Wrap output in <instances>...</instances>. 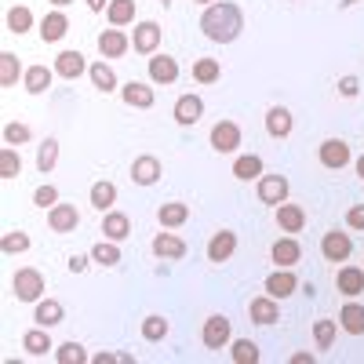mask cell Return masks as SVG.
<instances>
[{
  "label": "cell",
  "instance_id": "cell-35",
  "mask_svg": "<svg viewBox=\"0 0 364 364\" xmlns=\"http://www.w3.org/2000/svg\"><path fill=\"white\" fill-rule=\"evenodd\" d=\"M339 328L346 336H364V306L360 302H346L343 314H339Z\"/></svg>",
  "mask_w": 364,
  "mask_h": 364
},
{
  "label": "cell",
  "instance_id": "cell-30",
  "mask_svg": "<svg viewBox=\"0 0 364 364\" xmlns=\"http://www.w3.org/2000/svg\"><path fill=\"white\" fill-rule=\"evenodd\" d=\"M135 15H139V4H135V0H109V8H106V18H109V26H117V29L132 26Z\"/></svg>",
  "mask_w": 364,
  "mask_h": 364
},
{
  "label": "cell",
  "instance_id": "cell-22",
  "mask_svg": "<svg viewBox=\"0 0 364 364\" xmlns=\"http://www.w3.org/2000/svg\"><path fill=\"white\" fill-rule=\"evenodd\" d=\"M149 80L154 84H175L178 80V58L171 55H149Z\"/></svg>",
  "mask_w": 364,
  "mask_h": 364
},
{
  "label": "cell",
  "instance_id": "cell-37",
  "mask_svg": "<svg viewBox=\"0 0 364 364\" xmlns=\"http://www.w3.org/2000/svg\"><path fill=\"white\" fill-rule=\"evenodd\" d=\"M117 204V186L109 178H99L95 186H91V208H99V211H109Z\"/></svg>",
  "mask_w": 364,
  "mask_h": 364
},
{
  "label": "cell",
  "instance_id": "cell-15",
  "mask_svg": "<svg viewBox=\"0 0 364 364\" xmlns=\"http://www.w3.org/2000/svg\"><path fill=\"white\" fill-rule=\"evenodd\" d=\"M120 99H124V106H132V109H154V102H157L154 87L142 84V80H128V84H120Z\"/></svg>",
  "mask_w": 364,
  "mask_h": 364
},
{
  "label": "cell",
  "instance_id": "cell-24",
  "mask_svg": "<svg viewBox=\"0 0 364 364\" xmlns=\"http://www.w3.org/2000/svg\"><path fill=\"white\" fill-rule=\"evenodd\" d=\"M336 288L343 291V295H350V299H357V295H364V266H339V273H336Z\"/></svg>",
  "mask_w": 364,
  "mask_h": 364
},
{
  "label": "cell",
  "instance_id": "cell-57",
  "mask_svg": "<svg viewBox=\"0 0 364 364\" xmlns=\"http://www.w3.org/2000/svg\"><path fill=\"white\" fill-rule=\"evenodd\" d=\"M193 4H204L208 8V4H215V0H193Z\"/></svg>",
  "mask_w": 364,
  "mask_h": 364
},
{
  "label": "cell",
  "instance_id": "cell-50",
  "mask_svg": "<svg viewBox=\"0 0 364 364\" xmlns=\"http://www.w3.org/2000/svg\"><path fill=\"white\" fill-rule=\"evenodd\" d=\"M87 266H91V252H87V255H73V259H70V273H84Z\"/></svg>",
  "mask_w": 364,
  "mask_h": 364
},
{
  "label": "cell",
  "instance_id": "cell-9",
  "mask_svg": "<svg viewBox=\"0 0 364 364\" xmlns=\"http://www.w3.org/2000/svg\"><path fill=\"white\" fill-rule=\"evenodd\" d=\"M161 37H164L161 22L146 18V22H139V26H135V33H132V48H135L139 55H157V48H161Z\"/></svg>",
  "mask_w": 364,
  "mask_h": 364
},
{
  "label": "cell",
  "instance_id": "cell-41",
  "mask_svg": "<svg viewBox=\"0 0 364 364\" xmlns=\"http://www.w3.org/2000/svg\"><path fill=\"white\" fill-rule=\"evenodd\" d=\"M219 77H223L219 58H197V63H193V80L197 84H215Z\"/></svg>",
  "mask_w": 364,
  "mask_h": 364
},
{
  "label": "cell",
  "instance_id": "cell-27",
  "mask_svg": "<svg viewBox=\"0 0 364 364\" xmlns=\"http://www.w3.org/2000/svg\"><path fill=\"white\" fill-rule=\"evenodd\" d=\"M51 77H55V70L33 63V66H26V73H22V87L29 91V95H44V91L51 87Z\"/></svg>",
  "mask_w": 364,
  "mask_h": 364
},
{
  "label": "cell",
  "instance_id": "cell-43",
  "mask_svg": "<svg viewBox=\"0 0 364 364\" xmlns=\"http://www.w3.org/2000/svg\"><path fill=\"white\" fill-rule=\"evenodd\" d=\"M91 262L117 266V262H120V245H117V240H99V245L91 248Z\"/></svg>",
  "mask_w": 364,
  "mask_h": 364
},
{
  "label": "cell",
  "instance_id": "cell-1",
  "mask_svg": "<svg viewBox=\"0 0 364 364\" xmlns=\"http://www.w3.org/2000/svg\"><path fill=\"white\" fill-rule=\"evenodd\" d=\"M200 29L211 44H233L240 37V29H245V11H240L233 0H215V4L204 8Z\"/></svg>",
  "mask_w": 364,
  "mask_h": 364
},
{
  "label": "cell",
  "instance_id": "cell-33",
  "mask_svg": "<svg viewBox=\"0 0 364 364\" xmlns=\"http://www.w3.org/2000/svg\"><path fill=\"white\" fill-rule=\"evenodd\" d=\"M33 11H29L26 4H15V8H8V15H4V26H8V33H29V29H33Z\"/></svg>",
  "mask_w": 364,
  "mask_h": 364
},
{
  "label": "cell",
  "instance_id": "cell-13",
  "mask_svg": "<svg viewBox=\"0 0 364 364\" xmlns=\"http://www.w3.org/2000/svg\"><path fill=\"white\" fill-rule=\"evenodd\" d=\"M233 255H237V233H233V230L211 233V240H208V259L215 262V266H223V262H230Z\"/></svg>",
  "mask_w": 364,
  "mask_h": 364
},
{
  "label": "cell",
  "instance_id": "cell-45",
  "mask_svg": "<svg viewBox=\"0 0 364 364\" xmlns=\"http://www.w3.org/2000/svg\"><path fill=\"white\" fill-rule=\"evenodd\" d=\"M33 142V128L22 124V120H8L4 124V146H26Z\"/></svg>",
  "mask_w": 364,
  "mask_h": 364
},
{
  "label": "cell",
  "instance_id": "cell-48",
  "mask_svg": "<svg viewBox=\"0 0 364 364\" xmlns=\"http://www.w3.org/2000/svg\"><path fill=\"white\" fill-rule=\"evenodd\" d=\"M339 95L343 99H357L360 95V80L350 73V77H339Z\"/></svg>",
  "mask_w": 364,
  "mask_h": 364
},
{
  "label": "cell",
  "instance_id": "cell-36",
  "mask_svg": "<svg viewBox=\"0 0 364 364\" xmlns=\"http://www.w3.org/2000/svg\"><path fill=\"white\" fill-rule=\"evenodd\" d=\"M230 360H233V364H259L262 353H259V346H255L252 339H233V343H230Z\"/></svg>",
  "mask_w": 364,
  "mask_h": 364
},
{
  "label": "cell",
  "instance_id": "cell-31",
  "mask_svg": "<svg viewBox=\"0 0 364 364\" xmlns=\"http://www.w3.org/2000/svg\"><path fill=\"white\" fill-rule=\"evenodd\" d=\"M22 350L29 353V357H48L51 353V336H48V328H29L26 336H22Z\"/></svg>",
  "mask_w": 364,
  "mask_h": 364
},
{
  "label": "cell",
  "instance_id": "cell-23",
  "mask_svg": "<svg viewBox=\"0 0 364 364\" xmlns=\"http://www.w3.org/2000/svg\"><path fill=\"white\" fill-rule=\"evenodd\" d=\"M33 321L41 328H58L66 321V306L58 299H41V302H33Z\"/></svg>",
  "mask_w": 364,
  "mask_h": 364
},
{
  "label": "cell",
  "instance_id": "cell-4",
  "mask_svg": "<svg viewBox=\"0 0 364 364\" xmlns=\"http://www.w3.org/2000/svg\"><path fill=\"white\" fill-rule=\"evenodd\" d=\"M200 343H204L208 350H226V346L233 343L230 317H223V314H211V317L204 321V328H200Z\"/></svg>",
  "mask_w": 364,
  "mask_h": 364
},
{
  "label": "cell",
  "instance_id": "cell-56",
  "mask_svg": "<svg viewBox=\"0 0 364 364\" xmlns=\"http://www.w3.org/2000/svg\"><path fill=\"white\" fill-rule=\"evenodd\" d=\"M73 0H51V8H70Z\"/></svg>",
  "mask_w": 364,
  "mask_h": 364
},
{
  "label": "cell",
  "instance_id": "cell-46",
  "mask_svg": "<svg viewBox=\"0 0 364 364\" xmlns=\"http://www.w3.org/2000/svg\"><path fill=\"white\" fill-rule=\"evenodd\" d=\"M55 360L58 364H87V350L80 343H63V346H55Z\"/></svg>",
  "mask_w": 364,
  "mask_h": 364
},
{
  "label": "cell",
  "instance_id": "cell-52",
  "mask_svg": "<svg viewBox=\"0 0 364 364\" xmlns=\"http://www.w3.org/2000/svg\"><path fill=\"white\" fill-rule=\"evenodd\" d=\"M84 4H87V11H95V15L102 11V15H106V8H109V0H84Z\"/></svg>",
  "mask_w": 364,
  "mask_h": 364
},
{
  "label": "cell",
  "instance_id": "cell-7",
  "mask_svg": "<svg viewBox=\"0 0 364 364\" xmlns=\"http://www.w3.org/2000/svg\"><path fill=\"white\" fill-rule=\"evenodd\" d=\"M171 117H175V124H178V128H193L197 120L204 117V99L197 95V91H186V95H178V99H175Z\"/></svg>",
  "mask_w": 364,
  "mask_h": 364
},
{
  "label": "cell",
  "instance_id": "cell-44",
  "mask_svg": "<svg viewBox=\"0 0 364 364\" xmlns=\"http://www.w3.org/2000/svg\"><path fill=\"white\" fill-rule=\"evenodd\" d=\"M0 248H4V255H22V252L33 248V240H29V233H22V230H8L4 240H0Z\"/></svg>",
  "mask_w": 364,
  "mask_h": 364
},
{
  "label": "cell",
  "instance_id": "cell-19",
  "mask_svg": "<svg viewBox=\"0 0 364 364\" xmlns=\"http://www.w3.org/2000/svg\"><path fill=\"white\" fill-rule=\"evenodd\" d=\"M302 259V245L288 233V237H281V240H273V248H269V262L273 266H288V269H295V262Z\"/></svg>",
  "mask_w": 364,
  "mask_h": 364
},
{
  "label": "cell",
  "instance_id": "cell-28",
  "mask_svg": "<svg viewBox=\"0 0 364 364\" xmlns=\"http://www.w3.org/2000/svg\"><path fill=\"white\" fill-rule=\"evenodd\" d=\"M186 219H190V208L182 204V200H164V204L157 208V223H161L164 230H178V226H186Z\"/></svg>",
  "mask_w": 364,
  "mask_h": 364
},
{
  "label": "cell",
  "instance_id": "cell-3",
  "mask_svg": "<svg viewBox=\"0 0 364 364\" xmlns=\"http://www.w3.org/2000/svg\"><path fill=\"white\" fill-rule=\"evenodd\" d=\"M255 193H259V200L262 204H269V208H277V204H284L288 200V193H291V182L284 178V175H259L255 178Z\"/></svg>",
  "mask_w": 364,
  "mask_h": 364
},
{
  "label": "cell",
  "instance_id": "cell-29",
  "mask_svg": "<svg viewBox=\"0 0 364 364\" xmlns=\"http://www.w3.org/2000/svg\"><path fill=\"white\" fill-rule=\"evenodd\" d=\"M87 77H91V84H95L99 91H120V80H117V73H113V66H109V58H99V63H91V70H87Z\"/></svg>",
  "mask_w": 364,
  "mask_h": 364
},
{
  "label": "cell",
  "instance_id": "cell-5",
  "mask_svg": "<svg viewBox=\"0 0 364 364\" xmlns=\"http://www.w3.org/2000/svg\"><path fill=\"white\" fill-rule=\"evenodd\" d=\"M208 142H211L215 154H237L240 149V124L237 120H219V124H211Z\"/></svg>",
  "mask_w": 364,
  "mask_h": 364
},
{
  "label": "cell",
  "instance_id": "cell-47",
  "mask_svg": "<svg viewBox=\"0 0 364 364\" xmlns=\"http://www.w3.org/2000/svg\"><path fill=\"white\" fill-rule=\"evenodd\" d=\"M33 204H37V208H44V211H48V208H55V204H58V190L51 186V182H44V186H37V190H33Z\"/></svg>",
  "mask_w": 364,
  "mask_h": 364
},
{
  "label": "cell",
  "instance_id": "cell-53",
  "mask_svg": "<svg viewBox=\"0 0 364 364\" xmlns=\"http://www.w3.org/2000/svg\"><path fill=\"white\" fill-rule=\"evenodd\" d=\"M317 357L314 353H291V364H314Z\"/></svg>",
  "mask_w": 364,
  "mask_h": 364
},
{
  "label": "cell",
  "instance_id": "cell-32",
  "mask_svg": "<svg viewBox=\"0 0 364 364\" xmlns=\"http://www.w3.org/2000/svg\"><path fill=\"white\" fill-rule=\"evenodd\" d=\"M259 175H262V157H259V154H237V161H233V178L255 182Z\"/></svg>",
  "mask_w": 364,
  "mask_h": 364
},
{
  "label": "cell",
  "instance_id": "cell-49",
  "mask_svg": "<svg viewBox=\"0 0 364 364\" xmlns=\"http://www.w3.org/2000/svg\"><path fill=\"white\" fill-rule=\"evenodd\" d=\"M346 226H350V230H357V233L364 230V204H353V208L346 211Z\"/></svg>",
  "mask_w": 364,
  "mask_h": 364
},
{
  "label": "cell",
  "instance_id": "cell-12",
  "mask_svg": "<svg viewBox=\"0 0 364 364\" xmlns=\"http://www.w3.org/2000/svg\"><path fill=\"white\" fill-rule=\"evenodd\" d=\"M77 226H80L77 204H55V208H48V230L51 233H73Z\"/></svg>",
  "mask_w": 364,
  "mask_h": 364
},
{
  "label": "cell",
  "instance_id": "cell-10",
  "mask_svg": "<svg viewBox=\"0 0 364 364\" xmlns=\"http://www.w3.org/2000/svg\"><path fill=\"white\" fill-rule=\"evenodd\" d=\"M262 291H266V295H273V299H288V295H295V291H299V277H295V269L277 266V269H273L269 277L262 281Z\"/></svg>",
  "mask_w": 364,
  "mask_h": 364
},
{
  "label": "cell",
  "instance_id": "cell-11",
  "mask_svg": "<svg viewBox=\"0 0 364 364\" xmlns=\"http://www.w3.org/2000/svg\"><path fill=\"white\" fill-rule=\"evenodd\" d=\"M248 317H252V324H277L281 321V299H273V295H255L252 302H248Z\"/></svg>",
  "mask_w": 364,
  "mask_h": 364
},
{
  "label": "cell",
  "instance_id": "cell-42",
  "mask_svg": "<svg viewBox=\"0 0 364 364\" xmlns=\"http://www.w3.org/2000/svg\"><path fill=\"white\" fill-rule=\"evenodd\" d=\"M18 175H22L18 146H4V149H0V178H18Z\"/></svg>",
  "mask_w": 364,
  "mask_h": 364
},
{
  "label": "cell",
  "instance_id": "cell-40",
  "mask_svg": "<svg viewBox=\"0 0 364 364\" xmlns=\"http://www.w3.org/2000/svg\"><path fill=\"white\" fill-rule=\"evenodd\" d=\"M168 328H171V324H168V317L149 314V317L142 321V328H139V331H142V339H146V343H161V339H168Z\"/></svg>",
  "mask_w": 364,
  "mask_h": 364
},
{
  "label": "cell",
  "instance_id": "cell-39",
  "mask_svg": "<svg viewBox=\"0 0 364 364\" xmlns=\"http://www.w3.org/2000/svg\"><path fill=\"white\" fill-rule=\"evenodd\" d=\"M55 164H58V139L48 135V139L37 146V168H41V175H51Z\"/></svg>",
  "mask_w": 364,
  "mask_h": 364
},
{
  "label": "cell",
  "instance_id": "cell-55",
  "mask_svg": "<svg viewBox=\"0 0 364 364\" xmlns=\"http://www.w3.org/2000/svg\"><path fill=\"white\" fill-rule=\"evenodd\" d=\"M357 4H360V0H339V8H343V11H346V8H357Z\"/></svg>",
  "mask_w": 364,
  "mask_h": 364
},
{
  "label": "cell",
  "instance_id": "cell-38",
  "mask_svg": "<svg viewBox=\"0 0 364 364\" xmlns=\"http://www.w3.org/2000/svg\"><path fill=\"white\" fill-rule=\"evenodd\" d=\"M336 336H339V317H336V321H331V317L314 321V343H317V350H331Z\"/></svg>",
  "mask_w": 364,
  "mask_h": 364
},
{
  "label": "cell",
  "instance_id": "cell-26",
  "mask_svg": "<svg viewBox=\"0 0 364 364\" xmlns=\"http://www.w3.org/2000/svg\"><path fill=\"white\" fill-rule=\"evenodd\" d=\"M102 233H106V240H124L128 233H132V219L124 215V211H117V208H109V211H102Z\"/></svg>",
  "mask_w": 364,
  "mask_h": 364
},
{
  "label": "cell",
  "instance_id": "cell-8",
  "mask_svg": "<svg viewBox=\"0 0 364 364\" xmlns=\"http://www.w3.org/2000/svg\"><path fill=\"white\" fill-rule=\"evenodd\" d=\"M321 255H324L328 262H346V259L353 255V237L343 233V230H328V233L321 237Z\"/></svg>",
  "mask_w": 364,
  "mask_h": 364
},
{
  "label": "cell",
  "instance_id": "cell-2",
  "mask_svg": "<svg viewBox=\"0 0 364 364\" xmlns=\"http://www.w3.org/2000/svg\"><path fill=\"white\" fill-rule=\"evenodd\" d=\"M11 295H15L18 302H41V299H44V273L33 269V266L15 269V277H11Z\"/></svg>",
  "mask_w": 364,
  "mask_h": 364
},
{
  "label": "cell",
  "instance_id": "cell-25",
  "mask_svg": "<svg viewBox=\"0 0 364 364\" xmlns=\"http://www.w3.org/2000/svg\"><path fill=\"white\" fill-rule=\"evenodd\" d=\"M273 219H277V226L284 230V233H302V226H306V211H302L299 204H277L273 208Z\"/></svg>",
  "mask_w": 364,
  "mask_h": 364
},
{
  "label": "cell",
  "instance_id": "cell-20",
  "mask_svg": "<svg viewBox=\"0 0 364 364\" xmlns=\"http://www.w3.org/2000/svg\"><path fill=\"white\" fill-rule=\"evenodd\" d=\"M291 128H295V117H291L288 106H269L266 109V135L269 139H288Z\"/></svg>",
  "mask_w": 364,
  "mask_h": 364
},
{
  "label": "cell",
  "instance_id": "cell-16",
  "mask_svg": "<svg viewBox=\"0 0 364 364\" xmlns=\"http://www.w3.org/2000/svg\"><path fill=\"white\" fill-rule=\"evenodd\" d=\"M154 255L157 259H164V262H178L182 255H186V240H182L178 233H171V230H164V233H157L154 237Z\"/></svg>",
  "mask_w": 364,
  "mask_h": 364
},
{
  "label": "cell",
  "instance_id": "cell-51",
  "mask_svg": "<svg viewBox=\"0 0 364 364\" xmlns=\"http://www.w3.org/2000/svg\"><path fill=\"white\" fill-rule=\"evenodd\" d=\"M91 360H95V364H113V360H120V353L106 350V353H95V357H91Z\"/></svg>",
  "mask_w": 364,
  "mask_h": 364
},
{
  "label": "cell",
  "instance_id": "cell-58",
  "mask_svg": "<svg viewBox=\"0 0 364 364\" xmlns=\"http://www.w3.org/2000/svg\"><path fill=\"white\" fill-rule=\"evenodd\" d=\"M161 4H164V8H168V4H171V0H161Z\"/></svg>",
  "mask_w": 364,
  "mask_h": 364
},
{
  "label": "cell",
  "instance_id": "cell-54",
  "mask_svg": "<svg viewBox=\"0 0 364 364\" xmlns=\"http://www.w3.org/2000/svg\"><path fill=\"white\" fill-rule=\"evenodd\" d=\"M353 168H357V175H360V178H364V154H360V157H357V161H353Z\"/></svg>",
  "mask_w": 364,
  "mask_h": 364
},
{
  "label": "cell",
  "instance_id": "cell-18",
  "mask_svg": "<svg viewBox=\"0 0 364 364\" xmlns=\"http://www.w3.org/2000/svg\"><path fill=\"white\" fill-rule=\"evenodd\" d=\"M95 44H99V55H102V58H124V51L132 48V41L124 37V29H117V26L102 29Z\"/></svg>",
  "mask_w": 364,
  "mask_h": 364
},
{
  "label": "cell",
  "instance_id": "cell-34",
  "mask_svg": "<svg viewBox=\"0 0 364 364\" xmlns=\"http://www.w3.org/2000/svg\"><path fill=\"white\" fill-rule=\"evenodd\" d=\"M22 63H18V55L15 51H0V87H15L22 80Z\"/></svg>",
  "mask_w": 364,
  "mask_h": 364
},
{
  "label": "cell",
  "instance_id": "cell-17",
  "mask_svg": "<svg viewBox=\"0 0 364 364\" xmlns=\"http://www.w3.org/2000/svg\"><path fill=\"white\" fill-rule=\"evenodd\" d=\"M70 33V18H66V11L63 8H51L44 18H41V41L44 44H58Z\"/></svg>",
  "mask_w": 364,
  "mask_h": 364
},
{
  "label": "cell",
  "instance_id": "cell-6",
  "mask_svg": "<svg viewBox=\"0 0 364 364\" xmlns=\"http://www.w3.org/2000/svg\"><path fill=\"white\" fill-rule=\"evenodd\" d=\"M317 161H321V168H328V171H343V168L353 161V154H350V146H346L343 139H324V142L317 146Z\"/></svg>",
  "mask_w": 364,
  "mask_h": 364
},
{
  "label": "cell",
  "instance_id": "cell-21",
  "mask_svg": "<svg viewBox=\"0 0 364 364\" xmlns=\"http://www.w3.org/2000/svg\"><path fill=\"white\" fill-rule=\"evenodd\" d=\"M55 77H63V80H77L80 73H87L91 66L84 63V51H58V58H55Z\"/></svg>",
  "mask_w": 364,
  "mask_h": 364
},
{
  "label": "cell",
  "instance_id": "cell-14",
  "mask_svg": "<svg viewBox=\"0 0 364 364\" xmlns=\"http://www.w3.org/2000/svg\"><path fill=\"white\" fill-rule=\"evenodd\" d=\"M132 182L135 186H157L161 182V161L154 154H139L132 161Z\"/></svg>",
  "mask_w": 364,
  "mask_h": 364
}]
</instances>
